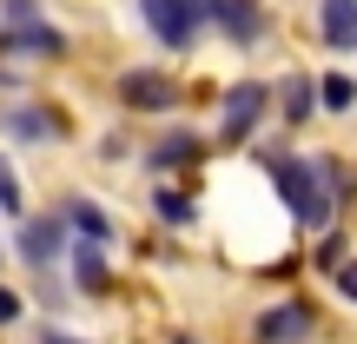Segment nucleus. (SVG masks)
<instances>
[{"label": "nucleus", "instance_id": "nucleus-16", "mask_svg": "<svg viewBox=\"0 0 357 344\" xmlns=\"http://www.w3.org/2000/svg\"><path fill=\"white\" fill-rule=\"evenodd\" d=\"M318 106H324V113H351V106H357V87H351L344 73H324L318 80Z\"/></svg>", "mask_w": 357, "mask_h": 344}, {"label": "nucleus", "instance_id": "nucleus-20", "mask_svg": "<svg viewBox=\"0 0 357 344\" xmlns=\"http://www.w3.org/2000/svg\"><path fill=\"white\" fill-rule=\"evenodd\" d=\"M337 292H344L351 305H357V265H344V271H337Z\"/></svg>", "mask_w": 357, "mask_h": 344}, {"label": "nucleus", "instance_id": "nucleus-1", "mask_svg": "<svg viewBox=\"0 0 357 344\" xmlns=\"http://www.w3.org/2000/svg\"><path fill=\"white\" fill-rule=\"evenodd\" d=\"M258 166L271 172L278 199L291 205V218H298L305 232H331V218H337V192H331V179H324L318 159H305V153H258Z\"/></svg>", "mask_w": 357, "mask_h": 344}, {"label": "nucleus", "instance_id": "nucleus-18", "mask_svg": "<svg viewBox=\"0 0 357 344\" xmlns=\"http://www.w3.org/2000/svg\"><path fill=\"white\" fill-rule=\"evenodd\" d=\"M20 20H40L33 0H0V27H20Z\"/></svg>", "mask_w": 357, "mask_h": 344}, {"label": "nucleus", "instance_id": "nucleus-22", "mask_svg": "<svg viewBox=\"0 0 357 344\" xmlns=\"http://www.w3.org/2000/svg\"><path fill=\"white\" fill-rule=\"evenodd\" d=\"M172 344H205V338H192V331H178V338H172Z\"/></svg>", "mask_w": 357, "mask_h": 344}, {"label": "nucleus", "instance_id": "nucleus-13", "mask_svg": "<svg viewBox=\"0 0 357 344\" xmlns=\"http://www.w3.org/2000/svg\"><path fill=\"white\" fill-rule=\"evenodd\" d=\"M66 258H73V285H79L86 298H100L106 285H113V271H106V252H100V245H73Z\"/></svg>", "mask_w": 357, "mask_h": 344}, {"label": "nucleus", "instance_id": "nucleus-2", "mask_svg": "<svg viewBox=\"0 0 357 344\" xmlns=\"http://www.w3.org/2000/svg\"><path fill=\"white\" fill-rule=\"evenodd\" d=\"M139 20L153 27V40L166 53H192L199 47V0H139Z\"/></svg>", "mask_w": 357, "mask_h": 344}, {"label": "nucleus", "instance_id": "nucleus-14", "mask_svg": "<svg viewBox=\"0 0 357 344\" xmlns=\"http://www.w3.org/2000/svg\"><path fill=\"white\" fill-rule=\"evenodd\" d=\"M278 113L284 119H291V126H305V119H311V106H318V80H305V73H291V80H284V87H278Z\"/></svg>", "mask_w": 357, "mask_h": 344}, {"label": "nucleus", "instance_id": "nucleus-17", "mask_svg": "<svg viewBox=\"0 0 357 344\" xmlns=\"http://www.w3.org/2000/svg\"><path fill=\"white\" fill-rule=\"evenodd\" d=\"M0 212H7V218H20V212H26V205H20V179H13L7 153H0Z\"/></svg>", "mask_w": 357, "mask_h": 344}, {"label": "nucleus", "instance_id": "nucleus-15", "mask_svg": "<svg viewBox=\"0 0 357 344\" xmlns=\"http://www.w3.org/2000/svg\"><path fill=\"white\" fill-rule=\"evenodd\" d=\"M153 218H159V225H172V232H185V225H192V192L159 186V192H153Z\"/></svg>", "mask_w": 357, "mask_h": 344}, {"label": "nucleus", "instance_id": "nucleus-4", "mask_svg": "<svg viewBox=\"0 0 357 344\" xmlns=\"http://www.w3.org/2000/svg\"><path fill=\"white\" fill-rule=\"evenodd\" d=\"M113 93H119L126 113H172V106H178V80L172 73H153V66H126Z\"/></svg>", "mask_w": 357, "mask_h": 344}, {"label": "nucleus", "instance_id": "nucleus-21", "mask_svg": "<svg viewBox=\"0 0 357 344\" xmlns=\"http://www.w3.org/2000/svg\"><path fill=\"white\" fill-rule=\"evenodd\" d=\"M40 344H86V338H66V331H53V324H47V331H40Z\"/></svg>", "mask_w": 357, "mask_h": 344}, {"label": "nucleus", "instance_id": "nucleus-3", "mask_svg": "<svg viewBox=\"0 0 357 344\" xmlns=\"http://www.w3.org/2000/svg\"><path fill=\"white\" fill-rule=\"evenodd\" d=\"M311 331H318V305H305V298H278L252 318L258 344H311Z\"/></svg>", "mask_w": 357, "mask_h": 344}, {"label": "nucleus", "instance_id": "nucleus-5", "mask_svg": "<svg viewBox=\"0 0 357 344\" xmlns=\"http://www.w3.org/2000/svg\"><path fill=\"white\" fill-rule=\"evenodd\" d=\"M199 20L218 27L231 47H258L265 40V7L258 0H199Z\"/></svg>", "mask_w": 357, "mask_h": 344}, {"label": "nucleus", "instance_id": "nucleus-12", "mask_svg": "<svg viewBox=\"0 0 357 344\" xmlns=\"http://www.w3.org/2000/svg\"><path fill=\"white\" fill-rule=\"evenodd\" d=\"M66 225H73L79 232V245H100V252H106V245H113V218H106L100 212V205H93V199H66Z\"/></svg>", "mask_w": 357, "mask_h": 344}, {"label": "nucleus", "instance_id": "nucleus-10", "mask_svg": "<svg viewBox=\"0 0 357 344\" xmlns=\"http://www.w3.org/2000/svg\"><path fill=\"white\" fill-rule=\"evenodd\" d=\"M199 159H205L199 133H166V140L146 146V166H153V172H185V166H199Z\"/></svg>", "mask_w": 357, "mask_h": 344}, {"label": "nucleus", "instance_id": "nucleus-9", "mask_svg": "<svg viewBox=\"0 0 357 344\" xmlns=\"http://www.w3.org/2000/svg\"><path fill=\"white\" fill-rule=\"evenodd\" d=\"M0 126H7L13 140H26V146H53V140H66V119L47 113V106H0Z\"/></svg>", "mask_w": 357, "mask_h": 344}, {"label": "nucleus", "instance_id": "nucleus-19", "mask_svg": "<svg viewBox=\"0 0 357 344\" xmlns=\"http://www.w3.org/2000/svg\"><path fill=\"white\" fill-rule=\"evenodd\" d=\"M7 324H20V292L0 285V331H7Z\"/></svg>", "mask_w": 357, "mask_h": 344}, {"label": "nucleus", "instance_id": "nucleus-7", "mask_svg": "<svg viewBox=\"0 0 357 344\" xmlns=\"http://www.w3.org/2000/svg\"><path fill=\"white\" fill-rule=\"evenodd\" d=\"M0 53H13V60H60V53H66V33L40 13V20L0 27Z\"/></svg>", "mask_w": 357, "mask_h": 344}, {"label": "nucleus", "instance_id": "nucleus-6", "mask_svg": "<svg viewBox=\"0 0 357 344\" xmlns=\"http://www.w3.org/2000/svg\"><path fill=\"white\" fill-rule=\"evenodd\" d=\"M265 106H271V93L265 87H231L225 93V106H218V140L225 146H252V133H258V119H265Z\"/></svg>", "mask_w": 357, "mask_h": 344}, {"label": "nucleus", "instance_id": "nucleus-11", "mask_svg": "<svg viewBox=\"0 0 357 344\" xmlns=\"http://www.w3.org/2000/svg\"><path fill=\"white\" fill-rule=\"evenodd\" d=\"M318 33L331 53H357V0H318Z\"/></svg>", "mask_w": 357, "mask_h": 344}, {"label": "nucleus", "instance_id": "nucleus-8", "mask_svg": "<svg viewBox=\"0 0 357 344\" xmlns=\"http://www.w3.org/2000/svg\"><path fill=\"white\" fill-rule=\"evenodd\" d=\"M20 258L33 271L66 265V218H20Z\"/></svg>", "mask_w": 357, "mask_h": 344}]
</instances>
